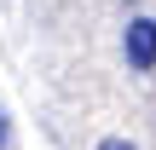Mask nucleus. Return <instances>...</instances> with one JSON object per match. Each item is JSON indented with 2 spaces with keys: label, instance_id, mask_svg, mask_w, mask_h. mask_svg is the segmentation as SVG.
<instances>
[{
  "label": "nucleus",
  "instance_id": "1",
  "mask_svg": "<svg viewBox=\"0 0 156 150\" xmlns=\"http://www.w3.org/2000/svg\"><path fill=\"white\" fill-rule=\"evenodd\" d=\"M122 46H127V69L151 75V69H156V17H133Z\"/></svg>",
  "mask_w": 156,
  "mask_h": 150
},
{
  "label": "nucleus",
  "instance_id": "3",
  "mask_svg": "<svg viewBox=\"0 0 156 150\" xmlns=\"http://www.w3.org/2000/svg\"><path fill=\"white\" fill-rule=\"evenodd\" d=\"M6 139H12V127H6V110H0V150H6Z\"/></svg>",
  "mask_w": 156,
  "mask_h": 150
},
{
  "label": "nucleus",
  "instance_id": "2",
  "mask_svg": "<svg viewBox=\"0 0 156 150\" xmlns=\"http://www.w3.org/2000/svg\"><path fill=\"white\" fill-rule=\"evenodd\" d=\"M98 150H133V145H127V139H104Z\"/></svg>",
  "mask_w": 156,
  "mask_h": 150
}]
</instances>
